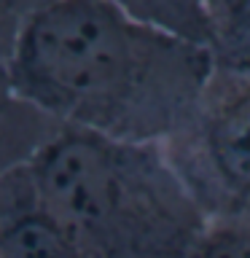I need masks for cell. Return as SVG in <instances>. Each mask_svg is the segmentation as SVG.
Returning <instances> with one entry per match:
<instances>
[{"label": "cell", "instance_id": "cell-1", "mask_svg": "<svg viewBox=\"0 0 250 258\" xmlns=\"http://www.w3.org/2000/svg\"><path fill=\"white\" fill-rule=\"evenodd\" d=\"M8 68L59 126L167 145L191 121L218 64L210 46L110 0H54L22 32Z\"/></svg>", "mask_w": 250, "mask_h": 258}, {"label": "cell", "instance_id": "cell-2", "mask_svg": "<svg viewBox=\"0 0 250 258\" xmlns=\"http://www.w3.org/2000/svg\"><path fill=\"white\" fill-rule=\"evenodd\" d=\"M30 172L94 258H185L210 221L161 143L62 126Z\"/></svg>", "mask_w": 250, "mask_h": 258}, {"label": "cell", "instance_id": "cell-3", "mask_svg": "<svg viewBox=\"0 0 250 258\" xmlns=\"http://www.w3.org/2000/svg\"><path fill=\"white\" fill-rule=\"evenodd\" d=\"M164 148L210 218H250V70L218 68Z\"/></svg>", "mask_w": 250, "mask_h": 258}, {"label": "cell", "instance_id": "cell-4", "mask_svg": "<svg viewBox=\"0 0 250 258\" xmlns=\"http://www.w3.org/2000/svg\"><path fill=\"white\" fill-rule=\"evenodd\" d=\"M0 258H94L43 197L30 164L0 180Z\"/></svg>", "mask_w": 250, "mask_h": 258}, {"label": "cell", "instance_id": "cell-5", "mask_svg": "<svg viewBox=\"0 0 250 258\" xmlns=\"http://www.w3.org/2000/svg\"><path fill=\"white\" fill-rule=\"evenodd\" d=\"M59 129L16 86L8 62H0V180L27 167Z\"/></svg>", "mask_w": 250, "mask_h": 258}, {"label": "cell", "instance_id": "cell-6", "mask_svg": "<svg viewBox=\"0 0 250 258\" xmlns=\"http://www.w3.org/2000/svg\"><path fill=\"white\" fill-rule=\"evenodd\" d=\"M207 46L223 70H250V0H210Z\"/></svg>", "mask_w": 250, "mask_h": 258}, {"label": "cell", "instance_id": "cell-7", "mask_svg": "<svg viewBox=\"0 0 250 258\" xmlns=\"http://www.w3.org/2000/svg\"><path fill=\"white\" fill-rule=\"evenodd\" d=\"M124 11L175 35L207 46V6L210 0H110Z\"/></svg>", "mask_w": 250, "mask_h": 258}, {"label": "cell", "instance_id": "cell-8", "mask_svg": "<svg viewBox=\"0 0 250 258\" xmlns=\"http://www.w3.org/2000/svg\"><path fill=\"white\" fill-rule=\"evenodd\" d=\"M185 258H250V218H210Z\"/></svg>", "mask_w": 250, "mask_h": 258}, {"label": "cell", "instance_id": "cell-9", "mask_svg": "<svg viewBox=\"0 0 250 258\" xmlns=\"http://www.w3.org/2000/svg\"><path fill=\"white\" fill-rule=\"evenodd\" d=\"M54 0H0V62H11L27 24Z\"/></svg>", "mask_w": 250, "mask_h": 258}]
</instances>
